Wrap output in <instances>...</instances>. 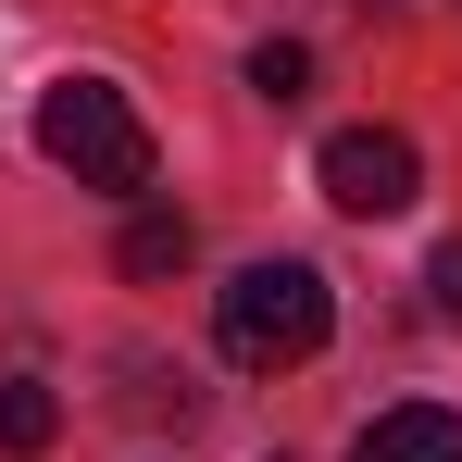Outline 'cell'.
<instances>
[{
    "mask_svg": "<svg viewBox=\"0 0 462 462\" xmlns=\"http://www.w3.org/2000/svg\"><path fill=\"white\" fill-rule=\"evenodd\" d=\"M425 288H438V312H450V325H462V237H450V250H438V263H425Z\"/></svg>",
    "mask_w": 462,
    "mask_h": 462,
    "instance_id": "obj_8",
    "label": "cell"
},
{
    "mask_svg": "<svg viewBox=\"0 0 462 462\" xmlns=\"http://www.w3.org/2000/svg\"><path fill=\"white\" fill-rule=\"evenodd\" d=\"M38 151L63 162L76 188H151V125H138V100L125 88H100V76H63V88H38Z\"/></svg>",
    "mask_w": 462,
    "mask_h": 462,
    "instance_id": "obj_2",
    "label": "cell"
},
{
    "mask_svg": "<svg viewBox=\"0 0 462 462\" xmlns=\"http://www.w3.org/2000/svg\"><path fill=\"white\" fill-rule=\"evenodd\" d=\"M250 100H275V113L312 100V51H300V38H263V51H250Z\"/></svg>",
    "mask_w": 462,
    "mask_h": 462,
    "instance_id": "obj_7",
    "label": "cell"
},
{
    "mask_svg": "<svg viewBox=\"0 0 462 462\" xmlns=\"http://www.w3.org/2000/svg\"><path fill=\"white\" fill-rule=\"evenodd\" d=\"M51 438H63V400H51L38 375H13V387H0V450H13V462H38Z\"/></svg>",
    "mask_w": 462,
    "mask_h": 462,
    "instance_id": "obj_5",
    "label": "cell"
},
{
    "mask_svg": "<svg viewBox=\"0 0 462 462\" xmlns=\"http://www.w3.org/2000/svg\"><path fill=\"white\" fill-rule=\"evenodd\" d=\"M312 175H325V200H337V213H363V226L425 200V151H412L400 125H337V138L312 151Z\"/></svg>",
    "mask_w": 462,
    "mask_h": 462,
    "instance_id": "obj_3",
    "label": "cell"
},
{
    "mask_svg": "<svg viewBox=\"0 0 462 462\" xmlns=\"http://www.w3.org/2000/svg\"><path fill=\"white\" fill-rule=\"evenodd\" d=\"M350 462H462V412H438V400H400V412H375V425L350 438Z\"/></svg>",
    "mask_w": 462,
    "mask_h": 462,
    "instance_id": "obj_4",
    "label": "cell"
},
{
    "mask_svg": "<svg viewBox=\"0 0 462 462\" xmlns=\"http://www.w3.org/2000/svg\"><path fill=\"white\" fill-rule=\"evenodd\" d=\"M325 325H337V300H325V275H312V263H250V275H226V312H213L226 363H250V375L312 363V350H325Z\"/></svg>",
    "mask_w": 462,
    "mask_h": 462,
    "instance_id": "obj_1",
    "label": "cell"
},
{
    "mask_svg": "<svg viewBox=\"0 0 462 462\" xmlns=\"http://www.w3.org/2000/svg\"><path fill=\"white\" fill-rule=\"evenodd\" d=\"M275 462H288V450H275Z\"/></svg>",
    "mask_w": 462,
    "mask_h": 462,
    "instance_id": "obj_9",
    "label": "cell"
},
{
    "mask_svg": "<svg viewBox=\"0 0 462 462\" xmlns=\"http://www.w3.org/2000/svg\"><path fill=\"white\" fill-rule=\"evenodd\" d=\"M188 250H200V226H188V213H138L113 263H125V275H188Z\"/></svg>",
    "mask_w": 462,
    "mask_h": 462,
    "instance_id": "obj_6",
    "label": "cell"
}]
</instances>
